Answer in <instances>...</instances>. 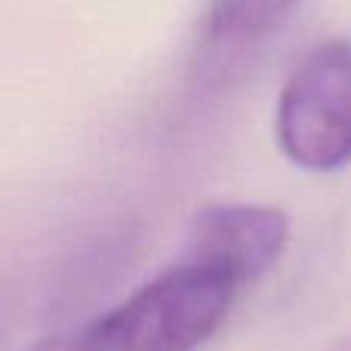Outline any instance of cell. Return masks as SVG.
Returning a JSON list of instances; mask_svg holds the SVG:
<instances>
[{"label": "cell", "mask_w": 351, "mask_h": 351, "mask_svg": "<svg viewBox=\"0 0 351 351\" xmlns=\"http://www.w3.org/2000/svg\"><path fill=\"white\" fill-rule=\"evenodd\" d=\"M234 293L222 271L182 259L96 321L47 336L31 351H194L222 327Z\"/></svg>", "instance_id": "1"}, {"label": "cell", "mask_w": 351, "mask_h": 351, "mask_svg": "<svg viewBox=\"0 0 351 351\" xmlns=\"http://www.w3.org/2000/svg\"><path fill=\"white\" fill-rule=\"evenodd\" d=\"M278 142L296 167L339 170L351 160V43L324 40L296 65L278 99Z\"/></svg>", "instance_id": "2"}, {"label": "cell", "mask_w": 351, "mask_h": 351, "mask_svg": "<svg viewBox=\"0 0 351 351\" xmlns=\"http://www.w3.org/2000/svg\"><path fill=\"white\" fill-rule=\"evenodd\" d=\"M290 219L278 206L210 204L194 213L185 234V259L216 268L237 287L262 278L284 256Z\"/></svg>", "instance_id": "3"}, {"label": "cell", "mask_w": 351, "mask_h": 351, "mask_svg": "<svg viewBox=\"0 0 351 351\" xmlns=\"http://www.w3.org/2000/svg\"><path fill=\"white\" fill-rule=\"evenodd\" d=\"M296 16L293 3H213L194 43V65L204 84L219 86L253 65L268 40Z\"/></svg>", "instance_id": "4"}, {"label": "cell", "mask_w": 351, "mask_h": 351, "mask_svg": "<svg viewBox=\"0 0 351 351\" xmlns=\"http://www.w3.org/2000/svg\"><path fill=\"white\" fill-rule=\"evenodd\" d=\"M324 351H351V333L342 336V339H336V342H330Z\"/></svg>", "instance_id": "5"}]
</instances>
